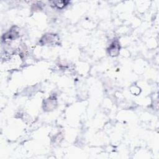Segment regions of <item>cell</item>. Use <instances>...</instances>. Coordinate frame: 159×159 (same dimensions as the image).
<instances>
[{"instance_id":"obj_2","label":"cell","mask_w":159,"mask_h":159,"mask_svg":"<svg viewBox=\"0 0 159 159\" xmlns=\"http://www.w3.org/2000/svg\"><path fill=\"white\" fill-rule=\"evenodd\" d=\"M109 54L112 57H116L119 54L120 52V44L117 40H114L108 48Z\"/></svg>"},{"instance_id":"obj_1","label":"cell","mask_w":159,"mask_h":159,"mask_svg":"<svg viewBox=\"0 0 159 159\" xmlns=\"http://www.w3.org/2000/svg\"><path fill=\"white\" fill-rule=\"evenodd\" d=\"M59 38L55 34H47L44 35L40 39V43L42 45H55L58 43Z\"/></svg>"},{"instance_id":"obj_3","label":"cell","mask_w":159,"mask_h":159,"mask_svg":"<svg viewBox=\"0 0 159 159\" xmlns=\"http://www.w3.org/2000/svg\"><path fill=\"white\" fill-rule=\"evenodd\" d=\"M52 6H53L54 7H56L58 9H61L64 8L66 5H68V2L65 1H51Z\"/></svg>"}]
</instances>
